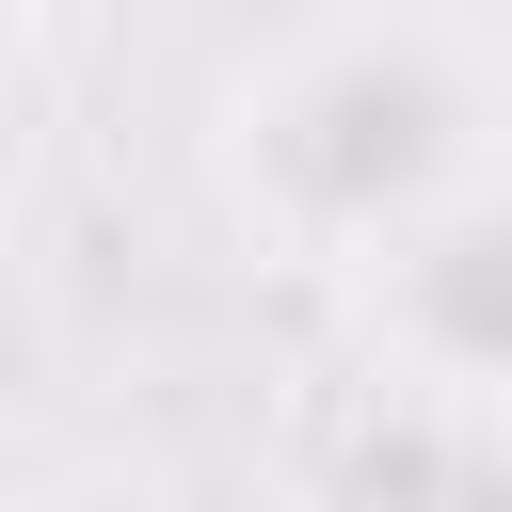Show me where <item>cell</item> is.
<instances>
[{
  "label": "cell",
  "instance_id": "obj_3",
  "mask_svg": "<svg viewBox=\"0 0 512 512\" xmlns=\"http://www.w3.org/2000/svg\"><path fill=\"white\" fill-rule=\"evenodd\" d=\"M32 16H80V0H0V32H32Z\"/></svg>",
  "mask_w": 512,
  "mask_h": 512
},
{
  "label": "cell",
  "instance_id": "obj_2",
  "mask_svg": "<svg viewBox=\"0 0 512 512\" xmlns=\"http://www.w3.org/2000/svg\"><path fill=\"white\" fill-rule=\"evenodd\" d=\"M336 336L384 368V400L448 432H512V160L400 224L368 272H336Z\"/></svg>",
  "mask_w": 512,
  "mask_h": 512
},
{
  "label": "cell",
  "instance_id": "obj_1",
  "mask_svg": "<svg viewBox=\"0 0 512 512\" xmlns=\"http://www.w3.org/2000/svg\"><path fill=\"white\" fill-rule=\"evenodd\" d=\"M496 160H512V32L480 0H304L208 96L224 224L304 288L368 272Z\"/></svg>",
  "mask_w": 512,
  "mask_h": 512
},
{
  "label": "cell",
  "instance_id": "obj_4",
  "mask_svg": "<svg viewBox=\"0 0 512 512\" xmlns=\"http://www.w3.org/2000/svg\"><path fill=\"white\" fill-rule=\"evenodd\" d=\"M0 512H48V496H16V480H0Z\"/></svg>",
  "mask_w": 512,
  "mask_h": 512
}]
</instances>
